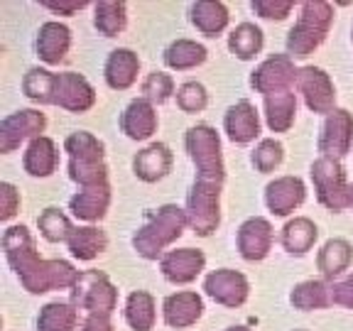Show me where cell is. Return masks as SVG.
Listing matches in <instances>:
<instances>
[{
    "label": "cell",
    "instance_id": "6da1fadb",
    "mask_svg": "<svg viewBox=\"0 0 353 331\" xmlns=\"http://www.w3.org/2000/svg\"><path fill=\"white\" fill-rule=\"evenodd\" d=\"M3 253L30 294H44L52 290H72L81 272L69 260H44L37 253V243L28 226H10L3 231Z\"/></svg>",
    "mask_w": 353,
    "mask_h": 331
},
{
    "label": "cell",
    "instance_id": "7a4b0ae2",
    "mask_svg": "<svg viewBox=\"0 0 353 331\" xmlns=\"http://www.w3.org/2000/svg\"><path fill=\"white\" fill-rule=\"evenodd\" d=\"M189 226L187 211L179 209L176 204H165L157 211L148 216L143 226L135 231L132 236V248L140 258L145 260H162L165 250L172 243L179 241L184 233V228Z\"/></svg>",
    "mask_w": 353,
    "mask_h": 331
},
{
    "label": "cell",
    "instance_id": "3957f363",
    "mask_svg": "<svg viewBox=\"0 0 353 331\" xmlns=\"http://www.w3.org/2000/svg\"><path fill=\"white\" fill-rule=\"evenodd\" d=\"M334 25V6L326 0H304L299 17L287 34V54L292 59H307L324 44Z\"/></svg>",
    "mask_w": 353,
    "mask_h": 331
},
{
    "label": "cell",
    "instance_id": "277c9868",
    "mask_svg": "<svg viewBox=\"0 0 353 331\" xmlns=\"http://www.w3.org/2000/svg\"><path fill=\"white\" fill-rule=\"evenodd\" d=\"M184 148L196 167V179L206 182H223L226 177V165H223V152H221V138L216 128L206 123H196L184 135Z\"/></svg>",
    "mask_w": 353,
    "mask_h": 331
},
{
    "label": "cell",
    "instance_id": "5b68a950",
    "mask_svg": "<svg viewBox=\"0 0 353 331\" xmlns=\"http://www.w3.org/2000/svg\"><path fill=\"white\" fill-rule=\"evenodd\" d=\"M309 177L324 209L334 214L351 209V184L346 182V170L341 162L331 157H316L309 167Z\"/></svg>",
    "mask_w": 353,
    "mask_h": 331
},
{
    "label": "cell",
    "instance_id": "8992f818",
    "mask_svg": "<svg viewBox=\"0 0 353 331\" xmlns=\"http://www.w3.org/2000/svg\"><path fill=\"white\" fill-rule=\"evenodd\" d=\"M187 221L199 238H209L221 226V184L194 179L187 194Z\"/></svg>",
    "mask_w": 353,
    "mask_h": 331
},
{
    "label": "cell",
    "instance_id": "52a82bcc",
    "mask_svg": "<svg viewBox=\"0 0 353 331\" xmlns=\"http://www.w3.org/2000/svg\"><path fill=\"white\" fill-rule=\"evenodd\" d=\"M72 304L88 317H110L118 307V287L101 270H86L72 287Z\"/></svg>",
    "mask_w": 353,
    "mask_h": 331
},
{
    "label": "cell",
    "instance_id": "ba28073f",
    "mask_svg": "<svg viewBox=\"0 0 353 331\" xmlns=\"http://www.w3.org/2000/svg\"><path fill=\"white\" fill-rule=\"evenodd\" d=\"M44 128H47V116L39 108L15 110L0 123V152L10 154L25 140L32 143L34 138H42Z\"/></svg>",
    "mask_w": 353,
    "mask_h": 331
},
{
    "label": "cell",
    "instance_id": "9c48e42d",
    "mask_svg": "<svg viewBox=\"0 0 353 331\" xmlns=\"http://www.w3.org/2000/svg\"><path fill=\"white\" fill-rule=\"evenodd\" d=\"M297 91L312 113L329 116L336 110V86L331 77L319 66H302L297 74Z\"/></svg>",
    "mask_w": 353,
    "mask_h": 331
},
{
    "label": "cell",
    "instance_id": "30bf717a",
    "mask_svg": "<svg viewBox=\"0 0 353 331\" xmlns=\"http://www.w3.org/2000/svg\"><path fill=\"white\" fill-rule=\"evenodd\" d=\"M52 106H59L69 113H86L96 106V88L83 74L59 72L52 83Z\"/></svg>",
    "mask_w": 353,
    "mask_h": 331
},
{
    "label": "cell",
    "instance_id": "8fae6325",
    "mask_svg": "<svg viewBox=\"0 0 353 331\" xmlns=\"http://www.w3.org/2000/svg\"><path fill=\"white\" fill-rule=\"evenodd\" d=\"M297 74L299 69L290 54H270L250 74V88L263 96L290 91L297 83Z\"/></svg>",
    "mask_w": 353,
    "mask_h": 331
},
{
    "label": "cell",
    "instance_id": "7c38bea8",
    "mask_svg": "<svg viewBox=\"0 0 353 331\" xmlns=\"http://www.w3.org/2000/svg\"><path fill=\"white\" fill-rule=\"evenodd\" d=\"M204 292L221 307H243L250 297V282L248 277L231 268L211 270L204 277Z\"/></svg>",
    "mask_w": 353,
    "mask_h": 331
},
{
    "label": "cell",
    "instance_id": "4fadbf2b",
    "mask_svg": "<svg viewBox=\"0 0 353 331\" xmlns=\"http://www.w3.org/2000/svg\"><path fill=\"white\" fill-rule=\"evenodd\" d=\"M353 145V113L346 108H336L329 113L319 132V152L321 157L339 160L351 152Z\"/></svg>",
    "mask_w": 353,
    "mask_h": 331
},
{
    "label": "cell",
    "instance_id": "5bb4252c",
    "mask_svg": "<svg viewBox=\"0 0 353 331\" xmlns=\"http://www.w3.org/2000/svg\"><path fill=\"white\" fill-rule=\"evenodd\" d=\"M272 241H275V228L263 216H253V219L243 221L236 233L238 253L248 263H260V260L268 258L272 250Z\"/></svg>",
    "mask_w": 353,
    "mask_h": 331
},
{
    "label": "cell",
    "instance_id": "9a60e30c",
    "mask_svg": "<svg viewBox=\"0 0 353 331\" xmlns=\"http://www.w3.org/2000/svg\"><path fill=\"white\" fill-rule=\"evenodd\" d=\"M304 199H307V187L294 174L277 177L265 187V206L272 216L294 214L304 204Z\"/></svg>",
    "mask_w": 353,
    "mask_h": 331
},
{
    "label": "cell",
    "instance_id": "2e32d148",
    "mask_svg": "<svg viewBox=\"0 0 353 331\" xmlns=\"http://www.w3.org/2000/svg\"><path fill=\"white\" fill-rule=\"evenodd\" d=\"M206 268V255L199 248L167 250L160 260V270L172 285H189L196 280Z\"/></svg>",
    "mask_w": 353,
    "mask_h": 331
},
{
    "label": "cell",
    "instance_id": "e0dca14e",
    "mask_svg": "<svg viewBox=\"0 0 353 331\" xmlns=\"http://www.w3.org/2000/svg\"><path fill=\"white\" fill-rule=\"evenodd\" d=\"M160 118H157V108L154 103H150L148 99H132L125 106V110L121 113V130L125 132V138L130 140H150L157 132Z\"/></svg>",
    "mask_w": 353,
    "mask_h": 331
},
{
    "label": "cell",
    "instance_id": "ac0fdd59",
    "mask_svg": "<svg viewBox=\"0 0 353 331\" xmlns=\"http://www.w3.org/2000/svg\"><path fill=\"white\" fill-rule=\"evenodd\" d=\"M204 314V299L201 294L192 292V290H182V292H172L162 302V317L165 324L172 329H187L194 326Z\"/></svg>",
    "mask_w": 353,
    "mask_h": 331
},
{
    "label": "cell",
    "instance_id": "d6986e66",
    "mask_svg": "<svg viewBox=\"0 0 353 331\" xmlns=\"http://www.w3.org/2000/svg\"><path fill=\"white\" fill-rule=\"evenodd\" d=\"M223 130L236 145H250L260 135V113L250 101H238L223 116Z\"/></svg>",
    "mask_w": 353,
    "mask_h": 331
},
{
    "label": "cell",
    "instance_id": "ffe728a7",
    "mask_svg": "<svg viewBox=\"0 0 353 331\" xmlns=\"http://www.w3.org/2000/svg\"><path fill=\"white\" fill-rule=\"evenodd\" d=\"M34 50H37V57L44 64H61L69 50H72V30L66 28L64 22H44L37 32V39H34Z\"/></svg>",
    "mask_w": 353,
    "mask_h": 331
},
{
    "label": "cell",
    "instance_id": "44dd1931",
    "mask_svg": "<svg viewBox=\"0 0 353 331\" xmlns=\"http://www.w3.org/2000/svg\"><path fill=\"white\" fill-rule=\"evenodd\" d=\"M172 162H174L172 150L165 143H152L132 157V174L138 177L140 182L154 184L170 174Z\"/></svg>",
    "mask_w": 353,
    "mask_h": 331
},
{
    "label": "cell",
    "instance_id": "7402d4cb",
    "mask_svg": "<svg viewBox=\"0 0 353 331\" xmlns=\"http://www.w3.org/2000/svg\"><path fill=\"white\" fill-rule=\"evenodd\" d=\"M140 74V57L128 47H118L108 54L103 64V79L113 91H128L138 81Z\"/></svg>",
    "mask_w": 353,
    "mask_h": 331
},
{
    "label": "cell",
    "instance_id": "603a6c76",
    "mask_svg": "<svg viewBox=\"0 0 353 331\" xmlns=\"http://www.w3.org/2000/svg\"><path fill=\"white\" fill-rule=\"evenodd\" d=\"M110 206V184H101V187H86L79 189L72 199H69V211L83 221L86 226H94L108 214Z\"/></svg>",
    "mask_w": 353,
    "mask_h": 331
},
{
    "label": "cell",
    "instance_id": "cb8c5ba5",
    "mask_svg": "<svg viewBox=\"0 0 353 331\" xmlns=\"http://www.w3.org/2000/svg\"><path fill=\"white\" fill-rule=\"evenodd\" d=\"M22 167L30 177H37V179L54 174V170L59 167V150H57L54 140L47 135L34 138L22 154Z\"/></svg>",
    "mask_w": 353,
    "mask_h": 331
},
{
    "label": "cell",
    "instance_id": "d4e9b609",
    "mask_svg": "<svg viewBox=\"0 0 353 331\" xmlns=\"http://www.w3.org/2000/svg\"><path fill=\"white\" fill-rule=\"evenodd\" d=\"M189 20H192V25L201 34L219 37L228 28L231 12H228L226 3H219V0H196L189 8Z\"/></svg>",
    "mask_w": 353,
    "mask_h": 331
},
{
    "label": "cell",
    "instance_id": "484cf974",
    "mask_svg": "<svg viewBox=\"0 0 353 331\" xmlns=\"http://www.w3.org/2000/svg\"><path fill=\"white\" fill-rule=\"evenodd\" d=\"M316 238H319V228L312 219L307 216H294L285 223L280 233L282 248L290 255H307L309 250L314 248Z\"/></svg>",
    "mask_w": 353,
    "mask_h": 331
},
{
    "label": "cell",
    "instance_id": "4316f807",
    "mask_svg": "<svg viewBox=\"0 0 353 331\" xmlns=\"http://www.w3.org/2000/svg\"><path fill=\"white\" fill-rule=\"evenodd\" d=\"M353 263V245L346 238H329L316 253V268L324 280H334L346 272Z\"/></svg>",
    "mask_w": 353,
    "mask_h": 331
},
{
    "label": "cell",
    "instance_id": "83f0119b",
    "mask_svg": "<svg viewBox=\"0 0 353 331\" xmlns=\"http://www.w3.org/2000/svg\"><path fill=\"white\" fill-rule=\"evenodd\" d=\"M297 118V94L292 88L265 96V123L272 132H287Z\"/></svg>",
    "mask_w": 353,
    "mask_h": 331
},
{
    "label": "cell",
    "instance_id": "f1b7e54d",
    "mask_svg": "<svg viewBox=\"0 0 353 331\" xmlns=\"http://www.w3.org/2000/svg\"><path fill=\"white\" fill-rule=\"evenodd\" d=\"M206 57H209V52H206L204 44L182 37L167 44L162 59H165L167 69H172V72H189V69H196V66L204 64Z\"/></svg>",
    "mask_w": 353,
    "mask_h": 331
},
{
    "label": "cell",
    "instance_id": "f546056e",
    "mask_svg": "<svg viewBox=\"0 0 353 331\" xmlns=\"http://www.w3.org/2000/svg\"><path fill=\"white\" fill-rule=\"evenodd\" d=\"M66 245H69V253L74 258L88 263V260H96L108 248V236L99 226H74Z\"/></svg>",
    "mask_w": 353,
    "mask_h": 331
},
{
    "label": "cell",
    "instance_id": "4dcf8cb0",
    "mask_svg": "<svg viewBox=\"0 0 353 331\" xmlns=\"http://www.w3.org/2000/svg\"><path fill=\"white\" fill-rule=\"evenodd\" d=\"M123 317H125L128 326H130L132 331L154 329V321H157V304H154V297L148 290H135V292H130L125 299Z\"/></svg>",
    "mask_w": 353,
    "mask_h": 331
},
{
    "label": "cell",
    "instance_id": "1f68e13d",
    "mask_svg": "<svg viewBox=\"0 0 353 331\" xmlns=\"http://www.w3.org/2000/svg\"><path fill=\"white\" fill-rule=\"evenodd\" d=\"M64 152L69 154L72 162H81V165L105 162V145L88 130H77L72 135H66Z\"/></svg>",
    "mask_w": 353,
    "mask_h": 331
},
{
    "label": "cell",
    "instance_id": "d6a6232c",
    "mask_svg": "<svg viewBox=\"0 0 353 331\" xmlns=\"http://www.w3.org/2000/svg\"><path fill=\"white\" fill-rule=\"evenodd\" d=\"M263 44H265L263 30L258 25H253V22H241L228 34V50L241 61L255 59L263 52Z\"/></svg>",
    "mask_w": 353,
    "mask_h": 331
},
{
    "label": "cell",
    "instance_id": "836d02e7",
    "mask_svg": "<svg viewBox=\"0 0 353 331\" xmlns=\"http://www.w3.org/2000/svg\"><path fill=\"white\" fill-rule=\"evenodd\" d=\"M128 25V6L123 0H99L94 6V28L103 37H118Z\"/></svg>",
    "mask_w": 353,
    "mask_h": 331
},
{
    "label": "cell",
    "instance_id": "e575fe53",
    "mask_svg": "<svg viewBox=\"0 0 353 331\" xmlns=\"http://www.w3.org/2000/svg\"><path fill=\"white\" fill-rule=\"evenodd\" d=\"M290 302L299 312H314V309H326L331 302V285L326 280H304L294 285L290 292Z\"/></svg>",
    "mask_w": 353,
    "mask_h": 331
},
{
    "label": "cell",
    "instance_id": "d590c367",
    "mask_svg": "<svg viewBox=\"0 0 353 331\" xmlns=\"http://www.w3.org/2000/svg\"><path fill=\"white\" fill-rule=\"evenodd\" d=\"M77 324L79 309L72 302H50L37 314V331H74Z\"/></svg>",
    "mask_w": 353,
    "mask_h": 331
},
{
    "label": "cell",
    "instance_id": "8d00e7d4",
    "mask_svg": "<svg viewBox=\"0 0 353 331\" xmlns=\"http://www.w3.org/2000/svg\"><path fill=\"white\" fill-rule=\"evenodd\" d=\"M37 228H39V236H42L44 241L66 243L69 241V236H72V231H74V223L61 209H57V206H47V209L37 216Z\"/></svg>",
    "mask_w": 353,
    "mask_h": 331
},
{
    "label": "cell",
    "instance_id": "74e56055",
    "mask_svg": "<svg viewBox=\"0 0 353 331\" xmlns=\"http://www.w3.org/2000/svg\"><path fill=\"white\" fill-rule=\"evenodd\" d=\"M52 83H54V72H47L42 66H32L22 79V94L34 103L52 106Z\"/></svg>",
    "mask_w": 353,
    "mask_h": 331
},
{
    "label": "cell",
    "instance_id": "f35d334b",
    "mask_svg": "<svg viewBox=\"0 0 353 331\" xmlns=\"http://www.w3.org/2000/svg\"><path fill=\"white\" fill-rule=\"evenodd\" d=\"M282 160H285V148H282V143L275 138L260 140V143L255 145L253 154H250V162H253V167L260 172V174H270V172H275L277 167L282 165Z\"/></svg>",
    "mask_w": 353,
    "mask_h": 331
},
{
    "label": "cell",
    "instance_id": "ab89813d",
    "mask_svg": "<svg viewBox=\"0 0 353 331\" xmlns=\"http://www.w3.org/2000/svg\"><path fill=\"white\" fill-rule=\"evenodd\" d=\"M140 88H143V99H148L150 103H154V106L167 103V101L176 94V91H174V79H172L170 74H165V72L148 74Z\"/></svg>",
    "mask_w": 353,
    "mask_h": 331
},
{
    "label": "cell",
    "instance_id": "60d3db41",
    "mask_svg": "<svg viewBox=\"0 0 353 331\" xmlns=\"http://www.w3.org/2000/svg\"><path fill=\"white\" fill-rule=\"evenodd\" d=\"M176 106L184 113H201V110L209 106V94H206V86L199 81H184L182 86L176 88Z\"/></svg>",
    "mask_w": 353,
    "mask_h": 331
},
{
    "label": "cell",
    "instance_id": "b9f144b4",
    "mask_svg": "<svg viewBox=\"0 0 353 331\" xmlns=\"http://www.w3.org/2000/svg\"><path fill=\"white\" fill-rule=\"evenodd\" d=\"M69 179H72V182H77L81 189L108 184V165H105V162H96V165H81V162L69 160Z\"/></svg>",
    "mask_w": 353,
    "mask_h": 331
},
{
    "label": "cell",
    "instance_id": "7bdbcfd3",
    "mask_svg": "<svg viewBox=\"0 0 353 331\" xmlns=\"http://www.w3.org/2000/svg\"><path fill=\"white\" fill-rule=\"evenodd\" d=\"M250 8H253L255 15L263 17V20L280 22L294 10V3L292 0H253Z\"/></svg>",
    "mask_w": 353,
    "mask_h": 331
},
{
    "label": "cell",
    "instance_id": "ee69618b",
    "mask_svg": "<svg viewBox=\"0 0 353 331\" xmlns=\"http://www.w3.org/2000/svg\"><path fill=\"white\" fill-rule=\"evenodd\" d=\"M20 192L15 184L0 182V221H10L20 211Z\"/></svg>",
    "mask_w": 353,
    "mask_h": 331
},
{
    "label": "cell",
    "instance_id": "f6af8a7d",
    "mask_svg": "<svg viewBox=\"0 0 353 331\" xmlns=\"http://www.w3.org/2000/svg\"><path fill=\"white\" fill-rule=\"evenodd\" d=\"M331 302L339 304V307L353 309V272L346 277V280L331 285Z\"/></svg>",
    "mask_w": 353,
    "mask_h": 331
},
{
    "label": "cell",
    "instance_id": "bcb514c9",
    "mask_svg": "<svg viewBox=\"0 0 353 331\" xmlns=\"http://www.w3.org/2000/svg\"><path fill=\"white\" fill-rule=\"evenodd\" d=\"M39 6L57 12V15H77L79 10L88 8V0H42Z\"/></svg>",
    "mask_w": 353,
    "mask_h": 331
},
{
    "label": "cell",
    "instance_id": "7dc6e473",
    "mask_svg": "<svg viewBox=\"0 0 353 331\" xmlns=\"http://www.w3.org/2000/svg\"><path fill=\"white\" fill-rule=\"evenodd\" d=\"M81 331H116L110 324V317H86Z\"/></svg>",
    "mask_w": 353,
    "mask_h": 331
},
{
    "label": "cell",
    "instance_id": "c3c4849f",
    "mask_svg": "<svg viewBox=\"0 0 353 331\" xmlns=\"http://www.w3.org/2000/svg\"><path fill=\"white\" fill-rule=\"evenodd\" d=\"M226 331H253V329H248V326H228Z\"/></svg>",
    "mask_w": 353,
    "mask_h": 331
},
{
    "label": "cell",
    "instance_id": "681fc988",
    "mask_svg": "<svg viewBox=\"0 0 353 331\" xmlns=\"http://www.w3.org/2000/svg\"><path fill=\"white\" fill-rule=\"evenodd\" d=\"M351 209H353V182H351Z\"/></svg>",
    "mask_w": 353,
    "mask_h": 331
},
{
    "label": "cell",
    "instance_id": "f907efd6",
    "mask_svg": "<svg viewBox=\"0 0 353 331\" xmlns=\"http://www.w3.org/2000/svg\"><path fill=\"white\" fill-rule=\"evenodd\" d=\"M294 331H304V329H294Z\"/></svg>",
    "mask_w": 353,
    "mask_h": 331
}]
</instances>
